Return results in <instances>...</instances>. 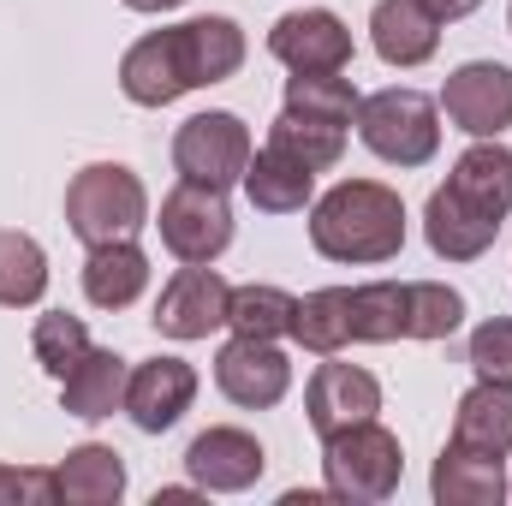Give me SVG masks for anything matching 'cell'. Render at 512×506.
Listing matches in <instances>:
<instances>
[{"mask_svg": "<svg viewBox=\"0 0 512 506\" xmlns=\"http://www.w3.org/2000/svg\"><path fill=\"white\" fill-rule=\"evenodd\" d=\"M245 54H251L245 30L227 12H203V18L137 36L120 60V90L137 108H173L185 90L227 84L245 66Z\"/></svg>", "mask_w": 512, "mask_h": 506, "instance_id": "6da1fadb", "label": "cell"}, {"mask_svg": "<svg viewBox=\"0 0 512 506\" xmlns=\"http://www.w3.org/2000/svg\"><path fill=\"white\" fill-rule=\"evenodd\" d=\"M310 245L328 262L376 268L405 251V203L382 179H340L310 203Z\"/></svg>", "mask_w": 512, "mask_h": 506, "instance_id": "7a4b0ae2", "label": "cell"}, {"mask_svg": "<svg viewBox=\"0 0 512 506\" xmlns=\"http://www.w3.org/2000/svg\"><path fill=\"white\" fill-rule=\"evenodd\" d=\"M66 227L78 245H114L149 227V191L126 161H90L66 185Z\"/></svg>", "mask_w": 512, "mask_h": 506, "instance_id": "3957f363", "label": "cell"}, {"mask_svg": "<svg viewBox=\"0 0 512 506\" xmlns=\"http://www.w3.org/2000/svg\"><path fill=\"white\" fill-rule=\"evenodd\" d=\"M399 477H405L399 435L382 429L376 417H370V423H352V429H340V435L322 441V483H328L334 501L382 506V501H393Z\"/></svg>", "mask_w": 512, "mask_h": 506, "instance_id": "277c9868", "label": "cell"}, {"mask_svg": "<svg viewBox=\"0 0 512 506\" xmlns=\"http://www.w3.org/2000/svg\"><path fill=\"white\" fill-rule=\"evenodd\" d=\"M358 137L387 167H429L441 155V102H429L411 84H393L358 102Z\"/></svg>", "mask_w": 512, "mask_h": 506, "instance_id": "5b68a950", "label": "cell"}, {"mask_svg": "<svg viewBox=\"0 0 512 506\" xmlns=\"http://www.w3.org/2000/svg\"><path fill=\"white\" fill-rule=\"evenodd\" d=\"M251 155H256L251 126H245L239 114H227V108L191 114L185 126L173 131V167H179V179H191V185L233 191V185H245Z\"/></svg>", "mask_w": 512, "mask_h": 506, "instance_id": "8992f818", "label": "cell"}, {"mask_svg": "<svg viewBox=\"0 0 512 506\" xmlns=\"http://www.w3.org/2000/svg\"><path fill=\"white\" fill-rule=\"evenodd\" d=\"M161 233V245L179 256V262H221L233 245V203L227 191L215 185H191L179 179L167 197H161V215L149 221Z\"/></svg>", "mask_w": 512, "mask_h": 506, "instance_id": "52a82bcc", "label": "cell"}, {"mask_svg": "<svg viewBox=\"0 0 512 506\" xmlns=\"http://www.w3.org/2000/svg\"><path fill=\"white\" fill-rule=\"evenodd\" d=\"M227 304H233V286L215 262H179V274L161 286L155 298V334L191 346V340H209L215 328H227Z\"/></svg>", "mask_w": 512, "mask_h": 506, "instance_id": "ba28073f", "label": "cell"}, {"mask_svg": "<svg viewBox=\"0 0 512 506\" xmlns=\"http://www.w3.org/2000/svg\"><path fill=\"white\" fill-rule=\"evenodd\" d=\"M215 387H221V399L239 405V411H274V405L292 393V358L280 352V340L233 334V340L215 352Z\"/></svg>", "mask_w": 512, "mask_h": 506, "instance_id": "9c48e42d", "label": "cell"}, {"mask_svg": "<svg viewBox=\"0 0 512 506\" xmlns=\"http://www.w3.org/2000/svg\"><path fill=\"white\" fill-rule=\"evenodd\" d=\"M441 114L465 137H501L512 131V66L501 60H465L441 84Z\"/></svg>", "mask_w": 512, "mask_h": 506, "instance_id": "30bf717a", "label": "cell"}, {"mask_svg": "<svg viewBox=\"0 0 512 506\" xmlns=\"http://www.w3.org/2000/svg\"><path fill=\"white\" fill-rule=\"evenodd\" d=\"M268 54H274L286 72H346V66H352V30H346L340 12L304 6V12L274 18Z\"/></svg>", "mask_w": 512, "mask_h": 506, "instance_id": "8fae6325", "label": "cell"}, {"mask_svg": "<svg viewBox=\"0 0 512 506\" xmlns=\"http://www.w3.org/2000/svg\"><path fill=\"white\" fill-rule=\"evenodd\" d=\"M185 471H191V483H197L203 495H245V489L262 483L268 453H262V441H256L251 429L215 423V429H203V435L185 447Z\"/></svg>", "mask_w": 512, "mask_h": 506, "instance_id": "7c38bea8", "label": "cell"}, {"mask_svg": "<svg viewBox=\"0 0 512 506\" xmlns=\"http://www.w3.org/2000/svg\"><path fill=\"white\" fill-rule=\"evenodd\" d=\"M376 411H382V381L364 364H316V376L304 387V417L322 441L352 423H370Z\"/></svg>", "mask_w": 512, "mask_h": 506, "instance_id": "4fadbf2b", "label": "cell"}, {"mask_svg": "<svg viewBox=\"0 0 512 506\" xmlns=\"http://www.w3.org/2000/svg\"><path fill=\"white\" fill-rule=\"evenodd\" d=\"M197 399V370L185 358H143L131 364V381H126V417L143 429V435H167Z\"/></svg>", "mask_w": 512, "mask_h": 506, "instance_id": "5bb4252c", "label": "cell"}, {"mask_svg": "<svg viewBox=\"0 0 512 506\" xmlns=\"http://www.w3.org/2000/svg\"><path fill=\"white\" fill-rule=\"evenodd\" d=\"M447 191L465 203V209H477L483 221H501L507 227L512 215V149L501 137H471V149L453 161V173H447Z\"/></svg>", "mask_w": 512, "mask_h": 506, "instance_id": "9a60e30c", "label": "cell"}, {"mask_svg": "<svg viewBox=\"0 0 512 506\" xmlns=\"http://www.w3.org/2000/svg\"><path fill=\"white\" fill-rule=\"evenodd\" d=\"M126 381H131V364L114 346H90L60 376V411L66 417H84V423H102V417L126 411Z\"/></svg>", "mask_w": 512, "mask_h": 506, "instance_id": "2e32d148", "label": "cell"}, {"mask_svg": "<svg viewBox=\"0 0 512 506\" xmlns=\"http://www.w3.org/2000/svg\"><path fill=\"white\" fill-rule=\"evenodd\" d=\"M370 48H376V60L393 66V72H417V66L435 60L441 24L417 0H376V12H370Z\"/></svg>", "mask_w": 512, "mask_h": 506, "instance_id": "e0dca14e", "label": "cell"}, {"mask_svg": "<svg viewBox=\"0 0 512 506\" xmlns=\"http://www.w3.org/2000/svg\"><path fill=\"white\" fill-rule=\"evenodd\" d=\"M429 495H435V506H501L512 495L507 459H489V453L447 441L435 471H429Z\"/></svg>", "mask_w": 512, "mask_h": 506, "instance_id": "ac0fdd59", "label": "cell"}, {"mask_svg": "<svg viewBox=\"0 0 512 506\" xmlns=\"http://www.w3.org/2000/svg\"><path fill=\"white\" fill-rule=\"evenodd\" d=\"M423 239H429V251L441 256V262H477V256L501 239V221H483L447 185H435L429 203H423Z\"/></svg>", "mask_w": 512, "mask_h": 506, "instance_id": "d6986e66", "label": "cell"}, {"mask_svg": "<svg viewBox=\"0 0 512 506\" xmlns=\"http://www.w3.org/2000/svg\"><path fill=\"white\" fill-rule=\"evenodd\" d=\"M126 495V459L108 441H84L54 465V501L66 506H114Z\"/></svg>", "mask_w": 512, "mask_h": 506, "instance_id": "ffe728a7", "label": "cell"}, {"mask_svg": "<svg viewBox=\"0 0 512 506\" xmlns=\"http://www.w3.org/2000/svg\"><path fill=\"white\" fill-rule=\"evenodd\" d=\"M149 292V251L137 239H114L84 256V298L96 310H131Z\"/></svg>", "mask_w": 512, "mask_h": 506, "instance_id": "44dd1931", "label": "cell"}, {"mask_svg": "<svg viewBox=\"0 0 512 506\" xmlns=\"http://www.w3.org/2000/svg\"><path fill=\"white\" fill-rule=\"evenodd\" d=\"M453 447L507 459L512 453V387L471 381V387L459 393V405H453Z\"/></svg>", "mask_w": 512, "mask_h": 506, "instance_id": "7402d4cb", "label": "cell"}, {"mask_svg": "<svg viewBox=\"0 0 512 506\" xmlns=\"http://www.w3.org/2000/svg\"><path fill=\"white\" fill-rule=\"evenodd\" d=\"M245 197H251L262 215H298V209L316 197V173H310L298 155L262 143L251 155V167H245Z\"/></svg>", "mask_w": 512, "mask_h": 506, "instance_id": "603a6c76", "label": "cell"}, {"mask_svg": "<svg viewBox=\"0 0 512 506\" xmlns=\"http://www.w3.org/2000/svg\"><path fill=\"white\" fill-rule=\"evenodd\" d=\"M292 340L316 358H334L352 346V286H322L310 298H298V316H292Z\"/></svg>", "mask_w": 512, "mask_h": 506, "instance_id": "cb8c5ba5", "label": "cell"}, {"mask_svg": "<svg viewBox=\"0 0 512 506\" xmlns=\"http://www.w3.org/2000/svg\"><path fill=\"white\" fill-rule=\"evenodd\" d=\"M358 90H352V78H340V72H292L286 78V102H280V114H298V120H322V126H352L358 120Z\"/></svg>", "mask_w": 512, "mask_h": 506, "instance_id": "d4e9b609", "label": "cell"}, {"mask_svg": "<svg viewBox=\"0 0 512 506\" xmlns=\"http://www.w3.org/2000/svg\"><path fill=\"white\" fill-rule=\"evenodd\" d=\"M48 298V251L18 233L0 227V310H36Z\"/></svg>", "mask_w": 512, "mask_h": 506, "instance_id": "484cf974", "label": "cell"}, {"mask_svg": "<svg viewBox=\"0 0 512 506\" xmlns=\"http://www.w3.org/2000/svg\"><path fill=\"white\" fill-rule=\"evenodd\" d=\"M292 316H298V298L286 286H233V304H227V328L233 334H251V340H292Z\"/></svg>", "mask_w": 512, "mask_h": 506, "instance_id": "4316f807", "label": "cell"}, {"mask_svg": "<svg viewBox=\"0 0 512 506\" xmlns=\"http://www.w3.org/2000/svg\"><path fill=\"white\" fill-rule=\"evenodd\" d=\"M465 328V292L447 280H405V340H447Z\"/></svg>", "mask_w": 512, "mask_h": 506, "instance_id": "83f0119b", "label": "cell"}, {"mask_svg": "<svg viewBox=\"0 0 512 506\" xmlns=\"http://www.w3.org/2000/svg\"><path fill=\"white\" fill-rule=\"evenodd\" d=\"M352 340L358 346H393V340H405V280L352 286Z\"/></svg>", "mask_w": 512, "mask_h": 506, "instance_id": "f1b7e54d", "label": "cell"}, {"mask_svg": "<svg viewBox=\"0 0 512 506\" xmlns=\"http://www.w3.org/2000/svg\"><path fill=\"white\" fill-rule=\"evenodd\" d=\"M268 143L286 149V155H298L310 173H328V167H340V155H346V131L322 126V120H298V114H280V120L268 126Z\"/></svg>", "mask_w": 512, "mask_h": 506, "instance_id": "f546056e", "label": "cell"}, {"mask_svg": "<svg viewBox=\"0 0 512 506\" xmlns=\"http://www.w3.org/2000/svg\"><path fill=\"white\" fill-rule=\"evenodd\" d=\"M30 352H36V364H42L48 376L60 381L84 352H90V328H84V316H72V310H42L36 328H30Z\"/></svg>", "mask_w": 512, "mask_h": 506, "instance_id": "4dcf8cb0", "label": "cell"}, {"mask_svg": "<svg viewBox=\"0 0 512 506\" xmlns=\"http://www.w3.org/2000/svg\"><path fill=\"white\" fill-rule=\"evenodd\" d=\"M465 364L477 370V381L512 387V316H489V322H477V328H471Z\"/></svg>", "mask_w": 512, "mask_h": 506, "instance_id": "1f68e13d", "label": "cell"}, {"mask_svg": "<svg viewBox=\"0 0 512 506\" xmlns=\"http://www.w3.org/2000/svg\"><path fill=\"white\" fill-rule=\"evenodd\" d=\"M48 506L54 501V471H12V465H0V506Z\"/></svg>", "mask_w": 512, "mask_h": 506, "instance_id": "d6a6232c", "label": "cell"}, {"mask_svg": "<svg viewBox=\"0 0 512 506\" xmlns=\"http://www.w3.org/2000/svg\"><path fill=\"white\" fill-rule=\"evenodd\" d=\"M417 6H423V12H429L435 24H459V18H471V12H477L483 0H417Z\"/></svg>", "mask_w": 512, "mask_h": 506, "instance_id": "836d02e7", "label": "cell"}, {"mask_svg": "<svg viewBox=\"0 0 512 506\" xmlns=\"http://www.w3.org/2000/svg\"><path fill=\"white\" fill-rule=\"evenodd\" d=\"M131 12H173V6H185V0H120Z\"/></svg>", "mask_w": 512, "mask_h": 506, "instance_id": "e575fe53", "label": "cell"}, {"mask_svg": "<svg viewBox=\"0 0 512 506\" xmlns=\"http://www.w3.org/2000/svg\"><path fill=\"white\" fill-rule=\"evenodd\" d=\"M507 30H512V6H507Z\"/></svg>", "mask_w": 512, "mask_h": 506, "instance_id": "d590c367", "label": "cell"}]
</instances>
